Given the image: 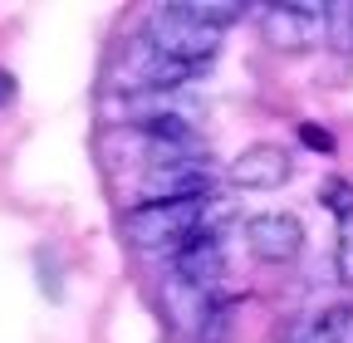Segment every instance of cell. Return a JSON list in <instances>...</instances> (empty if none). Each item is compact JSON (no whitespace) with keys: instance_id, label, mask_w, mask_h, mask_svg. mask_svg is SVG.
Here are the masks:
<instances>
[{"instance_id":"5b68a950","label":"cell","mask_w":353,"mask_h":343,"mask_svg":"<svg viewBox=\"0 0 353 343\" xmlns=\"http://www.w3.org/2000/svg\"><path fill=\"white\" fill-rule=\"evenodd\" d=\"M211 191V167L206 157L196 162H167L143 172V201H196Z\"/></svg>"},{"instance_id":"ba28073f","label":"cell","mask_w":353,"mask_h":343,"mask_svg":"<svg viewBox=\"0 0 353 343\" xmlns=\"http://www.w3.org/2000/svg\"><path fill=\"white\" fill-rule=\"evenodd\" d=\"M348 319H353V309H324V314H314V319H294V324L280 333V343H343Z\"/></svg>"},{"instance_id":"7c38bea8","label":"cell","mask_w":353,"mask_h":343,"mask_svg":"<svg viewBox=\"0 0 353 343\" xmlns=\"http://www.w3.org/2000/svg\"><path fill=\"white\" fill-rule=\"evenodd\" d=\"M299 143H304V147H314V152H334V138L324 133L319 123H299Z\"/></svg>"},{"instance_id":"7a4b0ae2","label":"cell","mask_w":353,"mask_h":343,"mask_svg":"<svg viewBox=\"0 0 353 343\" xmlns=\"http://www.w3.org/2000/svg\"><path fill=\"white\" fill-rule=\"evenodd\" d=\"M143 39H148L157 54L182 59V64H196V69H201V64H211V54H216V45H221V30L192 20V15L172 0V6H157V10L148 15Z\"/></svg>"},{"instance_id":"277c9868","label":"cell","mask_w":353,"mask_h":343,"mask_svg":"<svg viewBox=\"0 0 353 343\" xmlns=\"http://www.w3.org/2000/svg\"><path fill=\"white\" fill-rule=\"evenodd\" d=\"M172 275H176V284L196 289L201 299L216 294L221 275H226V250H221L216 231H211V236H196V240H187L182 250H176V255H172Z\"/></svg>"},{"instance_id":"8992f818","label":"cell","mask_w":353,"mask_h":343,"mask_svg":"<svg viewBox=\"0 0 353 343\" xmlns=\"http://www.w3.org/2000/svg\"><path fill=\"white\" fill-rule=\"evenodd\" d=\"M245 245L265 265H290L299 255V245H304V226H299V216H290V211H270V216H255L245 226Z\"/></svg>"},{"instance_id":"52a82bcc","label":"cell","mask_w":353,"mask_h":343,"mask_svg":"<svg viewBox=\"0 0 353 343\" xmlns=\"http://www.w3.org/2000/svg\"><path fill=\"white\" fill-rule=\"evenodd\" d=\"M290 172H294V157L280 143H255L231 162V182L241 191H275L290 182Z\"/></svg>"},{"instance_id":"8fae6325","label":"cell","mask_w":353,"mask_h":343,"mask_svg":"<svg viewBox=\"0 0 353 343\" xmlns=\"http://www.w3.org/2000/svg\"><path fill=\"white\" fill-rule=\"evenodd\" d=\"M324 201H329V211H334V216L343 221V216H353V187L348 182H324Z\"/></svg>"},{"instance_id":"6da1fadb","label":"cell","mask_w":353,"mask_h":343,"mask_svg":"<svg viewBox=\"0 0 353 343\" xmlns=\"http://www.w3.org/2000/svg\"><path fill=\"white\" fill-rule=\"evenodd\" d=\"M216 221V201L196 196V201H143L123 216V236L138 250H167L176 255L187 240L211 236Z\"/></svg>"},{"instance_id":"9c48e42d","label":"cell","mask_w":353,"mask_h":343,"mask_svg":"<svg viewBox=\"0 0 353 343\" xmlns=\"http://www.w3.org/2000/svg\"><path fill=\"white\" fill-rule=\"evenodd\" d=\"M192 20H201V25H211V30H226V25H236L250 6H241V0H176Z\"/></svg>"},{"instance_id":"30bf717a","label":"cell","mask_w":353,"mask_h":343,"mask_svg":"<svg viewBox=\"0 0 353 343\" xmlns=\"http://www.w3.org/2000/svg\"><path fill=\"white\" fill-rule=\"evenodd\" d=\"M334 270L343 284H353V216L339 221V245H334Z\"/></svg>"},{"instance_id":"3957f363","label":"cell","mask_w":353,"mask_h":343,"mask_svg":"<svg viewBox=\"0 0 353 343\" xmlns=\"http://www.w3.org/2000/svg\"><path fill=\"white\" fill-rule=\"evenodd\" d=\"M260 30L275 50L285 54H304L314 50V39H324V6H309V0H294V6H260Z\"/></svg>"},{"instance_id":"4fadbf2b","label":"cell","mask_w":353,"mask_h":343,"mask_svg":"<svg viewBox=\"0 0 353 343\" xmlns=\"http://www.w3.org/2000/svg\"><path fill=\"white\" fill-rule=\"evenodd\" d=\"M10 103H15V74L0 69V108H10Z\"/></svg>"}]
</instances>
